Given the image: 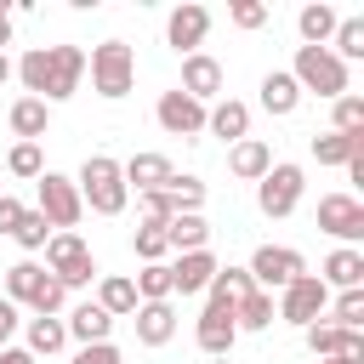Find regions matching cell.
<instances>
[{
  "instance_id": "31",
  "label": "cell",
  "mask_w": 364,
  "mask_h": 364,
  "mask_svg": "<svg viewBox=\"0 0 364 364\" xmlns=\"http://www.w3.org/2000/svg\"><path fill=\"white\" fill-rule=\"evenodd\" d=\"M233 324H239V330H267V324H273V296H267V290L239 296V301H233Z\"/></svg>"
},
{
  "instance_id": "20",
  "label": "cell",
  "mask_w": 364,
  "mask_h": 364,
  "mask_svg": "<svg viewBox=\"0 0 364 364\" xmlns=\"http://www.w3.org/2000/svg\"><path fill=\"white\" fill-rule=\"evenodd\" d=\"M205 131H210V136H222V142L233 148V142L250 131V108H245L239 97H222L216 108H205Z\"/></svg>"
},
{
  "instance_id": "47",
  "label": "cell",
  "mask_w": 364,
  "mask_h": 364,
  "mask_svg": "<svg viewBox=\"0 0 364 364\" xmlns=\"http://www.w3.org/2000/svg\"><path fill=\"white\" fill-rule=\"evenodd\" d=\"M0 364H34L28 347H0Z\"/></svg>"
},
{
  "instance_id": "28",
  "label": "cell",
  "mask_w": 364,
  "mask_h": 364,
  "mask_svg": "<svg viewBox=\"0 0 364 364\" xmlns=\"http://www.w3.org/2000/svg\"><path fill=\"white\" fill-rule=\"evenodd\" d=\"M358 154H364V136H341V131L313 136V159H318V165H353Z\"/></svg>"
},
{
  "instance_id": "12",
  "label": "cell",
  "mask_w": 364,
  "mask_h": 364,
  "mask_svg": "<svg viewBox=\"0 0 364 364\" xmlns=\"http://www.w3.org/2000/svg\"><path fill=\"white\" fill-rule=\"evenodd\" d=\"M318 228L336 239H364V205L353 193H324L318 199Z\"/></svg>"
},
{
  "instance_id": "34",
  "label": "cell",
  "mask_w": 364,
  "mask_h": 364,
  "mask_svg": "<svg viewBox=\"0 0 364 364\" xmlns=\"http://www.w3.org/2000/svg\"><path fill=\"white\" fill-rule=\"evenodd\" d=\"M131 284H136V301H171V267L165 262H148Z\"/></svg>"
},
{
  "instance_id": "5",
  "label": "cell",
  "mask_w": 364,
  "mask_h": 364,
  "mask_svg": "<svg viewBox=\"0 0 364 364\" xmlns=\"http://www.w3.org/2000/svg\"><path fill=\"white\" fill-rule=\"evenodd\" d=\"M40 216H46V228H57V233H74V222L85 216V205H80V188L68 182V176H57V171H46L40 176V205H34Z\"/></svg>"
},
{
  "instance_id": "39",
  "label": "cell",
  "mask_w": 364,
  "mask_h": 364,
  "mask_svg": "<svg viewBox=\"0 0 364 364\" xmlns=\"http://www.w3.org/2000/svg\"><path fill=\"white\" fill-rule=\"evenodd\" d=\"M165 193H171L176 210H199V205H205V182H199V176H171Z\"/></svg>"
},
{
  "instance_id": "35",
  "label": "cell",
  "mask_w": 364,
  "mask_h": 364,
  "mask_svg": "<svg viewBox=\"0 0 364 364\" xmlns=\"http://www.w3.org/2000/svg\"><path fill=\"white\" fill-rule=\"evenodd\" d=\"M6 171L11 176H46V154H40V142H11V154H6Z\"/></svg>"
},
{
  "instance_id": "8",
  "label": "cell",
  "mask_w": 364,
  "mask_h": 364,
  "mask_svg": "<svg viewBox=\"0 0 364 364\" xmlns=\"http://www.w3.org/2000/svg\"><path fill=\"white\" fill-rule=\"evenodd\" d=\"M301 199V165H273L262 182H256V205L262 216H290Z\"/></svg>"
},
{
  "instance_id": "43",
  "label": "cell",
  "mask_w": 364,
  "mask_h": 364,
  "mask_svg": "<svg viewBox=\"0 0 364 364\" xmlns=\"http://www.w3.org/2000/svg\"><path fill=\"white\" fill-rule=\"evenodd\" d=\"M136 205H142V222H159V228L176 216V205H171V193H165V188H159V193H136Z\"/></svg>"
},
{
  "instance_id": "33",
  "label": "cell",
  "mask_w": 364,
  "mask_h": 364,
  "mask_svg": "<svg viewBox=\"0 0 364 364\" xmlns=\"http://www.w3.org/2000/svg\"><path fill=\"white\" fill-rule=\"evenodd\" d=\"M40 279H46V267H34V262H17V267H6V301H11V307H17V301H34Z\"/></svg>"
},
{
  "instance_id": "25",
  "label": "cell",
  "mask_w": 364,
  "mask_h": 364,
  "mask_svg": "<svg viewBox=\"0 0 364 364\" xmlns=\"http://www.w3.org/2000/svg\"><path fill=\"white\" fill-rule=\"evenodd\" d=\"M11 74L23 80V91H28V97H40V102H46V91H51V46L23 51V63H17Z\"/></svg>"
},
{
  "instance_id": "23",
  "label": "cell",
  "mask_w": 364,
  "mask_h": 364,
  "mask_svg": "<svg viewBox=\"0 0 364 364\" xmlns=\"http://www.w3.org/2000/svg\"><path fill=\"white\" fill-rule=\"evenodd\" d=\"M318 279H324V290H330V284H336V290H358V284H364V256H358L353 245H341V250H330V262H324Z\"/></svg>"
},
{
  "instance_id": "37",
  "label": "cell",
  "mask_w": 364,
  "mask_h": 364,
  "mask_svg": "<svg viewBox=\"0 0 364 364\" xmlns=\"http://www.w3.org/2000/svg\"><path fill=\"white\" fill-rule=\"evenodd\" d=\"M63 341H68L63 318H34V324H28V353H57Z\"/></svg>"
},
{
  "instance_id": "42",
  "label": "cell",
  "mask_w": 364,
  "mask_h": 364,
  "mask_svg": "<svg viewBox=\"0 0 364 364\" xmlns=\"http://www.w3.org/2000/svg\"><path fill=\"white\" fill-rule=\"evenodd\" d=\"M330 324H341V330H358V324H364V290H341V301H336Z\"/></svg>"
},
{
  "instance_id": "46",
  "label": "cell",
  "mask_w": 364,
  "mask_h": 364,
  "mask_svg": "<svg viewBox=\"0 0 364 364\" xmlns=\"http://www.w3.org/2000/svg\"><path fill=\"white\" fill-rule=\"evenodd\" d=\"M23 210H28V205H17L11 193H0V233H11V228L23 222Z\"/></svg>"
},
{
  "instance_id": "48",
  "label": "cell",
  "mask_w": 364,
  "mask_h": 364,
  "mask_svg": "<svg viewBox=\"0 0 364 364\" xmlns=\"http://www.w3.org/2000/svg\"><path fill=\"white\" fill-rule=\"evenodd\" d=\"M0 330H6V336H11V330H17V307H11V301H6V296H0Z\"/></svg>"
},
{
  "instance_id": "11",
  "label": "cell",
  "mask_w": 364,
  "mask_h": 364,
  "mask_svg": "<svg viewBox=\"0 0 364 364\" xmlns=\"http://www.w3.org/2000/svg\"><path fill=\"white\" fill-rule=\"evenodd\" d=\"M154 119H159L171 136H199V131H205V102H193L188 91H165L159 108H154Z\"/></svg>"
},
{
  "instance_id": "19",
  "label": "cell",
  "mask_w": 364,
  "mask_h": 364,
  "mask_svg": "<svg viewBox=\"0 0 364 364\" xmlns=\"http://www.w3.org/2000/svg\"><path fill=\"white\" fill-rule=\"evenodd\" d=\"M119 171H125V188H136V193H159V188H165V182L176 176L165 154H131V159H125Z\"/></svg>"
},
{
  "instance_id": "29",
  "label": "cell",
  "mask_w": 364,
  "mask_h": 364,
  "mask_svg": "<svg viewBox=\"0 0 364 364\" xmlns=\"http://www.w3.org/2000/svg\"><path fill=\"white\" fill-rule=\"evenodd\" d=\"M256 284H250V273L245 267H216V279L205 284V296H210V307H233L239 296H250Z\"/></svg>"
},
{
  "instance_id": "41",
  "label": "cell",
  "mask_w": 364,
  "mask_h": 364,
  "mask_svg": "<svg viewBox=\"0 0 364 364\" xmlns=\"http://www.w3.org/2000/svg\"><path fill=\"white\" fill-rule=\"evenodd\" d=\"M63 301H68V290H63V284H57V279H51V273H46V279H40V290H34V301H28V307H34V313H40V318H57V313H63Z\"/></svg>"
},
{
  "instance_id": "24",
  "label": "cell",
  "mask_w": 364,
  "mask_h": 364,
  "mask_svg": "<svg viewBox=\"0 0 364 364\" xmlns=\"http://www.w3.org/2000/svg\"><path fill=\"white\" fill-rule=\"evenodd\" d=\"M63 330H68V336H74L80 347H91V341H108V330H114V318H108V313H102L97 301H80V307L68 313V324H63Z\"/></svg>"
},
{
  "instance_id": "27",
  "label": "cell",
  "mask_w": 364,
  "mask_h": 364,
  "mask_svg": "<svg viewBox=\"0 0 364 364\" xmlns=\"http://www.w3.org/2000/svg\"><path fill=\"white\" fill-rule=\"evenodd\" d=\"M296 102H301V85H296L284 68H273V74L262 80V108H267V114H296Z\"/></svg>"
},
{
  "instance_id": "40",
  "label": "cell",
  "mask_w": 364,
  "mask_h": 364,
  "mask_svg": "<svg viewBox=\"0 0 364 364\" xmlns=\"http://www.w3.org/2000/svg\"><path fill=\"white\" fill-rule=\"evenodd\" d=\"M11 239H17L23 250H46V239H51V228H46V216H40V210H23V222L11 228Z\"/></svg>"
},
{
  "instance_id": "44",
  "label": "cell",
  "mask_w": 364,
  "mask_h": 364,
  "mask_svg": "<svg viewBox=\"0 0 364 364\" xmlns=\"http://www.w3.org/2000/svg\"><path fill=\"white\" fill-rule=\"evenodd\" d=\"M228 17H233V28H262V23H267V6H262V0H233Z\"/></svg>"
},
{
  "instance_id": "4",
  "label": "cell",
  "mask_w": 364,
  "mask_h": 364,
  "mask_svg": "<svg viewBox=\"0 0 364 364\" xmlns=\"http://www.w3.org/2000/svg\"><path fill=\"white\" fill-rule=\"evenodd\" d=\"M46 267H51V279H57L63 290H74V284H91V279H97L91 245H85L80 233H51V239H46Z\"/></svg>"
},
{
  "instance_id": "13",
  "label": "cell",
  "mask_w": 364,
  "mask_h": 364,
  "mask_svg": "<svg viewBox=\"0 0 364 364\" xmlns=\"http://www.w3.org/2000/svg\"><path fill=\"white\" fill-rule=\"evenodd\" d=\"M193 341H199V353H210V358H228V347L239 341L233 307H210V301H205V313H199V324H193Z\"/></svg>"
},
{
  "instance_id": "10",
  "label": "cell",
  "mask_w": 364,
  "mask_h": 364,
  "mask_svg": "<svg viewBox=\"0 0 364 364\" xmlns=\"http://www.w3.org/2000/svg\"><path fill=\"white\" fill-rule=\"evenodd\" d=\"M205 34H210V11H205V6H193V0H188V6H176V11L165 17V46H171V51H182V57H193Z\"/></svg>"
},
{
  "instance_id": "26",
  "label": "cell",
  "mask_w": 364,
  "mask_h": 364,
  "mask_svg": "<svg viewBox=\"0 0 364 364\" xmlns=\"http://www.w3.org/2000/svg\"><path fill=\"white\" fill-rule=\"evenodd\" d=\"M97 307H102L108 318L136 313V284H131L125 273H102V284H97Z\"/></svg>"
},
{
  "instance_id": "3",
  "label": "cell",
  "mask_w": 364,
  "mask_h": 364,
  "mask_svg": "<svg viewBox=\"0 0 364 364\" xmlns=\"http://www.w3.org/2000/svg\"><path fill=\"white\" fill-rule=\"evenodd\" d=\"M91 85H97V97H108V102H119V97L136 85V57H131L125 40H102V46L91 51Z\"/></svg>"
},
{
  "instance_id": "32",
  "label": "cell",
  "mask_w": 364,
  "mask_h": 364,
  "mask_svg": "<svg viewBox=\"0 0 364 364\" xmlns=\"http://www.w3.org/2000/svg\"><path fill=\"white\" fill-rule=\"evenodd\" d=\"M330 40H336V51H330L336 63H358L364 57V17H341Z\"/></svg>"
},
{
  "instance_id": "22",
  "label": "cell",
  "mask_w": 364,
  "mask_h": 364,
  "mask_svg": "<svg viewBox=\"0 0 364 364\" xmlns=\"http://www.w3.org/2000/svg\"><path fill=\"white\" fill-rule=\"evenodd\" d=\"M165 245H171V250H205V245H210L205 216H199V210H176V216L165 222Z\"/></svg>"
},
{
  "instance_id": "30",
  "label": "cell",
  "mask_w": 364,
  "mask_h": 364,
  "mask_svg": "<svg viewBox=\"0 0 364 364\" xmlns=\"http://www.w3.org/2000/svg\"><path fill=\"white\" fill-rule=\"evenodd\" d=\"M336 23H341V17H336V11L324 6V0H318V6H301V11H296V28H301V46H324V40L336 34Z\"/></svg>"
},
{
  "instance_id": "51",
  "label": "cell",
  "mask_w": 364,
  "mask_h": 364,
  "mask_svg": "<svg viewBox=\"0 0 364 364\" xmlns=\"http://www.w3.org/2000/svg\"><path fill=\"white\" fill-rule=\"evenodd\" d=\"M318 364H353V358H318Z\"/></svg>"
},
{
  "instance_id": "38",
  "label": "cell",
  "mask_w": 364,
  "mask_h": 364,
  "mask_svg": "<svg viewBox=\"0 0 364 364\" xmlns=\"http://www.w3.org/2000/svg\"><path fill=\"white\" fill-rule=\"evenodd\" d=\"M336 131L341 136H364V97H336Z\"/></svg>"
},
{
  "instance_id": "2",
  "label": "cell",
  "mask_w": 364,
  "mask_h": 364,
  "mask_svg": "<svg viewBox=\"0 0 364 364\" xmlns=\"http://www.w3.org/2000/svg\"><path fill=\"white\" fill-rule=\"evenodd\" d=\"M290 80L301 85V91H318V97H347V63H336L330 57V46H296V68H290Z\"/></svg>"
},
{
  "instance_id": "1",
  "label": "cell",
  "mask_w": 364,
  "mask_h": 364,
  "mask_svg": "<svg viewBox=\"0 0 364 364\" xmlns=\"http://www.w3.org/2000/svg\"><path fill=\"white\" fill-rule=\"evenodd\" d=\"M80 205H91L97 216H119L125 210V199H131V188H125V171H119V159L114 154H91L85 165H80Z\"/></svg>"
},
{
  "instance_id": "18",
  "label": "cell",
  "mask_w": 364,
  "mask_h": 364,
  "mask_svg": "<svg viewBox=\"0 0 364 364\" xmlns=\"http://www.w3.org/2000/svg\"><path fill=\"white\" fill-rule=\"evenodd\" d=\"M228 171L245 176V182H262V176L273 171V148H267L262 136H239V142L228 148Z\"/></svg>"
},
{
  "instance_id": "45",
  "label": "cell",
  "mask_w": 364,
  "mask_h": 364,
  "mask_svg": "<svg viewBox=\"0 0 364 364\" xmlns=\"http://www.w3.org/2000/svg\"><path fill=\"white\" fill-rule=\"evenodd\" d=\"M74 364H125V358H119V347H114V341H91V347H80V353H74Z\"/></svg>"
},
{
  "instance_id": "17",
  "label": "cell",
  "mask_w": 364,
  "mask_h": 364,
  "mask_svg": "<svg viewBox=\"0 0 364 364\" xmlns=\"http://www.w3.org/2000/svg\"><path fill=\"white\" fill-rule=\"evenodd\" d=\"M136 341L142 347H165L171 336H176V307L171 301H136Z\"/></svg>"
},
{
  "instance_id": "49",
  "label": "cell",
  "mask_w": 364,
  "mask_h": 364,
  "mask_svg": "<svg viewBox=\"0 0 364 364\" xmlns=\"http://www.w3.org/2000/svg\"><path fill=\"white\" fill-rule=\"evenodd\" d=\"M0 46H11V17L0 11Z\"/></svg>"
},
{
  "instance_id": "36",
  "label": "cell",
  "mask_w": 364,
  "mask_h": 364,
  "mask_svg": "<svg viewBox=\"0 0 364 364\" xmlns=\"http://www.w3.org/2000/svg\"><path fill=\"white\" fill-rule=\"evenodd\" d=\"M131 250H136L142 262H165V250H171V245H165V228H159V222H142V228L131 233Z\"/></svg>"
},
{
  "instance_id": "6",
  "label": "cell",
  "mask_w": 364,
  "mask_h": 364,
  "mask_svg": "<svg viewBox=\"0 0 364 364\" xmlns=\"http://www.w3.org/2000/svg\"><path fill=\"white\" fill-rule=\"evenodd\" d=\"M250 284L256 290H284L290 279H301L307 273V262H301V250H290V245H262L256 256H250Z\"/></svg>"
},
{
  "instance_id": "9",
  "label": "cell",
  "mask_w": 364,
  "mask_h": 364,
  "mask_svg": "<svg viewBox=\"0 0 364 364\" xmlns=\"http://www.w3.org/2000/svg\"><path fill=\"white\" fill-rule=\"evenodd\" d=\"M301 336H307V353L313 358H353V364H364V336L358 330H341L330 318H313Z\"/></svg>"
},
{
  "instance_id": "7",
  "label": "cell",
  "mask_w": 364,
  "mask_h": 364,
  "mask_svg": "<svg viewBox=\"0 0 364 364\" xmlns=\"http://www.w3.org/2000/svg\"><path fill=\"white\" fill-rule=\"evenodd\" d=\"M324 307H330V290H324V279L318 273H301V279H290L284 284V296H279V318H290V324H313V318H324Z\"/></svg>"
},
{
  "instance_id": "15",
  "label": "cell",
  "mask_w": 364,
  "mask_h": 364,
  "mask_svg": "<svg viewBox=\"0 0 364 364\" xmlns=\"http://www.w3.org/2000/svg\"><path fill=\"white\" fill-rule=\"evenodd\" d=\"M80 74H85V51L80 46H51V91H46V108L74 97L80 91Z\"/></svg>"
},
{
  "instance_id": "14",
  "label": "cell",
  "mask_w": 364,
  "mask_h": 364,
  "mask_svg": "<svg viewBox=\"0 0 364 364\" xmlns=\"http://www.w3.org/2000/svg\"><path fill=\"white\" fill-rule=\"evenodd\" d=\"M222 85H228V74H222L216 57H205V51L182 57V85L176 91H188L193 102H210V97H222Z\"/></svg>"
},
{
  "instance_id": "21",
  "label": "cell",
  "mask_w": 364,
  "mask_h": 364,
  "mask_svg": "<svg viewBox=\"0 0 364 364\" xmlns=\"http://www.w3.org/2000/svg\"><path fill=\"white\" fill-rule=\"evenodd\" d=\"M6 119H11V131H17V142H40V136H46V125H51V108H46L40 97H17Z\"/></svg>"
},
{
  "instance_id": "50",
  "label": "cell",
  "mask_w": 364,
  "mask_h": 364,
  "mask_svg": "<svg viewBox=\"0 0 364 364\" xmlns=\"http://www.w3.org/2000/svg\"><path fill=\"white\" fill-rule=\"evenodd\" d=\"M6 80H11V57L0 51V85H6Z\"/></svg>"
},
{
  "instance_id": "16",
  "label": "cell",
  "mask_w": 364,
  "mask_h": 364,
  "mask_svg": "<svg viewBox=\"0 0 364 364\" xmlns=\"http://www.w3.org/2000/svg\"><path fill=\"white\" fill-rule=\"evenodd\" d=\"M216 279V256L210 250H182V262L171 267V296H199Z\"/></svg>"
},
{
  "instance_id": "52",
  "label": "cell",
  "mask_w": 364,
  "mask_h": 364,
  "mask_svg": "<svg viewBox=\"0 0 364 364\" xmlns=\"http://www.w3.org/2000/svg\"><path fill=\"white\" fill-rule=\"evenodd\" d=\"M216 364H228V358H216Z\"/></svg>"
}]
</instances>
